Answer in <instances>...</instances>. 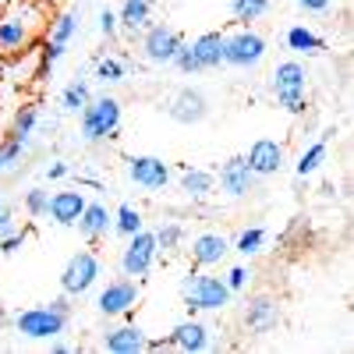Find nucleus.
Returning <instances> with one entry per match:
<instances>
[{"label":"nucleus","instance_id":"1","mask_svg":"<svg viewBox=\"0 0 354 354\" xmlns=\"http://www.w3.org/2000/svg\"><path fill=\"white\" fill-rule=\"evenodd\" d=\"M71 322V298L61 294L53 298L50 305H32L15 315V330L25 337V340H53L68 330Z\"/></svg>","mask_w":354,"mask_h":354},{"label":"nucleus","instance_id":"2","mask_svg":"<svg viewBox=\"0 0 354 354\" xmlns=\"http://www.w3.org/2000/svg\"><path fill=\"white\" fill-rule=\"evenodd\" d=\"M43 21V8L25 0V4H15L0 15V53L4 57H18L28 53V46L36 43V28Z\"/></svg>","mask_w":354,"mask_h":354},{"label":"nucleus","instance_id":"3","mask_svg":"<svg viewBox=\"0 0 354 354\" xmlns=\"http://www.w3.org/2000/svg\"><path fill=\"white\" fill-rule=\"evenodd\" d=\"M181 298H185V312H188V315H198V312H223V308L234 301V290L227 287L223 277L192 270V273L181 280Z\"/></svg>","mask_w":354,"mask_h":354},{"label":"nucleus","instance_id":"4","mask_svg":"<svg viewBox=\"0 0 354 354\" xmlns=\"http://www.w3.org/2000/svg\"><path fill=\"white\" fill-rule=\"evenodd\" d=\"M78 131L88 145H100V142H110L121 135V100L103 93V96H93L82 113H78Z\"/></svg>","mask_w":354,"mask_h":354},{"label":"nucleus","instance_id":"5","mask_svg":"<svg viewBox=\"0 0 354 354\" xmlns=\"http://www.w3.org/2000/svg\"><path fill=\"white\" fill-rule=\"evenodd\" d=\"M270 88L283 113L301 117L308 110V71L301 61H280L270 75Z\"/></svg>","mask_w":354,"mask_h":354},{"label":"nucleus","instance_id":"6","mask_svg":"<svg viewBox=\"0 0 354 354\" xmlns=\"http://www.w3.org/2000/svg\"><path fill=\"white\" fill-rule=\"evenodd\" d=\"M266 50H270L266 36L255 32L252 25H245V28H238V32H227V39H223V64L238 68V71H255L266 61Z\"/></svg>","mask_w":354,"mask_h":354},{"label":"nucleus","instance_id":"7","mask_svg":"<svg viewBox=\"0 0 354 354\" xmlns=\"http://www.w3.org/2000/svg\"><path fill=\"white\" fill-rule=\"evenodd\" d=\"M142 301V283L135 277H113L100 294H96V312L106 315V319H124L138 308Z\"/></svg>","mask_w":354,"mask_h":354},{"label":"nucleus","instance_id":"8","mask_svg":"<svg viewBox=\"0 0 354 354\" xmlns=\"http://www.w3.org/2000/svg\"><path fill=\"white\" fill-rule=\"evenodd\" d=\"M156 255H160L156 234L142 227L138 234H131L128 245L121 248V259H117V266H121V273H124V277L145 280V277H149V270L156 266Z\"/></svg>","mask_w":354,"mask_h":354},{"label":"nucleus","instance_id":"9","mask_svg":"<svg viewBox=\"0 0 354 354\" xmlns=\"http://www.w3.org/2000/svg\"><path fill=\"white\" fill-rule=\"evenodd\" d=\"M103 277V266H100V255L96 252H78L68 259L64 273H61V290L68 294V298H82V294H88Z\"/></svg>","mask_w":354,"mask_h":354},{"label":"nucleus","instance_id":"10","mask_svg":"<svg viewBox=\"0 0 354 354\" xmlns=\"http://www.w3.org/2000/svg\"><path fill=\"white\" fill-rule=\"evenodd\" d=\"M167 117L174 124H202L205 117H209V96L202 93V88L195 85H181V88H174V96L167 100Z\"/></svg>","mask_w":354,"mask_h":354},{"label":"nucleus","instance_id":"11","mask_svg":"<svg viewBox=\"0 0 354 354\" xmlns=\"http://www.w3.org/2000/svg\"><path fill=\"white\" fill-rule=\"evenodd\" d=\"M181 32L170 25H149V28H142V57L149 64H170L174 61V53L181 50Z\"/></svg>","mask_w":354,"mask_h":354},{"label":"nucleus","instance_id":"12","mask_svg":"<svg viewBox=\"0 0 354 354\" xmlns=\"http://www.w3.org/2000/svg\"><path fill=\"white\" fill-rule=\"evenodd\" d=\"M216 181H220V188H223L227 198H245V195L255 192V181H259V177L252 174V167L245 163V156H230V160L220 163Z\"/></svg>","mask_w":354,"mask_h":354},{"label":"nucleus","instance_id":"13","mask_svg":"<svg viewBox=\"0 0 354 354\" xmlns=\"http://www.w3.org/2000/svg\"><path fill=\"white\" fill-rule=\"evenodd\" d=\"M280 326V305L273 294H255L245 301V330L255 337H266Z\"/></svg>","mask_w":354,"mask_h":354},{"label":"nucleus","instance_id":"14","mask_svg":"<svg viewBox=\"0 0 354 354\" xmlns=\"http://www.w3.org/2000/svg\"><path fill=\"white\" fill-rule=\"evenodd\" d=\"M245 163L252 167L255 177H273V174L283 170L287 153H283V145L277 138H255L248 145V153H245Z\"/></svg>","mask_w":354,"mask_h":354},{"label":"nucleus","instance_id":"15","mask_svg":"<svg viewBox=\"0 0 354 354\" xmlns=\"http://www.w3.org/2000/svg\"><path fill=\"white\" fill-rule=\"evenodd\" d=\"M128 177L145 192H163L170 185V167L160 156H128Z\"/></svg>","mask_w":354,"mask_h":354},{"label":"nucleus","instance_id":"16","mask_svg":"<svg viewBox=\"0 0 354 354\" xmlns=\"http://www.w3.org/2000/svg\"><path fill=\"white\" fill-rule=\"evenodd\" d=\"M170 347L174 351H185V354H198V351H209V347H216L213 344V337H209V326L205 322H198L195 315H188V319H181L177 326L170 330Z\"/></svg>","mask_w":354,"mask_h":354},{"label":"nucleus","instance_id":"17","mask_svg":"<svg viewBox=\"0 0 354 354\" xmlns=\"http://www.w3.org/2000/svg\"><path fill=\"white\" fill-rule=\"evenodd\" d=\"M192 262L198 270H209V266H220L230 255V238H223L220 230H205L198 238H192Z\"/></svg>","mask_w":354,"mask_h":354},{"label":"nucleus","instance_id":"18","mask_svg":"<svg viewBox=\"0 0 354 354\" xmlns=\"http://www.w3.org/2000/svg\"><path fill=\"white\" fill-rule=\"evenodd\" d=\"M85 195L78 192V188H71V192H53L50 195V205H46V216L57 223V227H75V220L82 216V209H85Z\"/></svg>","mask_w":354,"mask_h":354},{"label":"nucleus","instance_id":"19","mask_svg":"<svg viewBox=\"0 0 354 354\" xmlns=\"http://www.w3.org/2000/svg\"><path fill=\"white\" fill-rule=\"evenodd\" d=\"M75 227H78V234L85 241H100V238H106V234L113 230V213L106 209L103 202H85V209L75 220Z\"/></svg>","mask_w":354,"mask_h":354},{"label":"nucleus","instance_id":"20","mask_svg":"<svg viewBox=\"0 0 354 354\" xmlns=\"http://www.w3.org/2000/svg\"><path fill=\"white\" fill-rule=\"evenodd\" d=\"M145 340H149V337H145V330L138 326V322H124V326L106 330L103 351H110V354H142Z\"/></svg>","mask_w":354,"mask_h":354},{"label":"nucleus","instance_id":"21","mask_svg":"<svg viewBox=\"0 0 354 354\" xmlns=\"http://www.w3.org/2000/svg\"><path fill=\"white\" fill-rule=\"evenodd\" d=\"M223 39H227V32H202L198 39L188 43L198 71H216L223 64Z\"/></svg>","mask_w":354,"mask_h":354},{"label":"nucleus","instance_id":"22","mask_svg":"<svg viewBox=\"0 0 354 354\" xmlns=\"http://www.w3.org/2000/svg\"><path fill=\"white\" fill-rule=\"evenodd\" d=\"M117 25L124 28V32H142V28L153 25V0H121V8H117Z\"/></svg>","mask_w":354,"mask_h":354},{"label":"nucleus","instance_id":"23","mask_svg":"<svg viewBox=\"0 0 354 354\" xmlns=\"http://www.w3.org/2000/svg\"><path fill=\"white\" fill-rule=\"evenodd\" d=\"M283 43H287L290 53H305V57H315V53L326 50V39H322L315 28H308V25H290L283 32Z\"/></svg>","mask_w":354,"mask_h":354},{"label":"nucleus","instance_id":"24","mask_svg":"<svg viewBox=\"0 0 354 354\" xmlns=\"http://www.w3.org/2000/svg\"><path fill=\"white\" fill-rule=\"evenodd\" d=\"M337 131L330 128V131H322V138L319 142H312L308 149L301 153V160H298V167H294V174H298V181H305V177H312L322 163H326V153H330V138H333Z\"/></svg>","mask_w":354,"mask_h":354},{"label":"nucleus","instance_id":"25","mask_svg":"<svg viewBox=\"0 0 354 354\" xmlns=\"http://www.w3.org/2000/svg\"><path fill=\"white\" fill-rule=\"evenodd\" d=\"M216 188V174L213 170H198V167H181V192L192 195V198H205V195H213Z\"/></svg>","mask_w":354,"mask_h":354},{"label":"nucleus","instance_id":"26","mask_svg":"<svg viewBox=\"0 0 354 354\" xmlns=\"http://www.w3.org/2000/svg\"><path fill=\"white\" fill-rule=\"evenodd\" d=\"M36 124H39V106L36 103H25V106H18V113H15V121H11V138H18L21 145H28L32 142V131H36Z\"/></svg>","mask_w":354,"mask_h":354},{"label":"nucleus","instance_id":"27","mask_svg":"<svg viewBox=\"0 0 354 354\" xmlns=\"http://www.w3.org/2000/svg\"><path fill=\"white\" fill-rule=\"evenodd\" d=\"M270 4H273V0H227L230 18L238 25H252V21L266 18V15H270Z\"/></svg>","mask_w":354,"mask_h":354},{"label":"nucleus","instance_id":"28","mask_svg":"<svg viewBox=\"0 0 354 354\" xmlns=\"http://www.w3.org/2000/svg\"><path fill=\"white\" fill-rule=\"evenodd\" d=\"M145 227V216L138 205L124 202V205H117V213H113V230L121 234V238H131V234H138Z\"/></svg>","mask_w":354,"mask_h":354},{"label":"nucleus","instance_id":"29","mask_svg":"<svg viewBox=\"0 0 354 354\" xmlns=\"http://www.w3.org/2000/svg\"><path fill=\"white\" fill-rule=\"evenodd\" d=\"M75 32H78V15H75V11H61V15L50 18V36H46V43L68 46Z\"/></svg>","mask_w":354,"mask_h":354},{"label":"nucleus","instance_id":"30","mask_svg":"<svg viewBox=\"0 0 354 354\" xmlns=\"http://www.w3.org/2000/svg\"><path fill=\"white\" fill-rule=\"evenodd\" d=\"M88 100H93V88H88V82L75 78V82L64 85V93H61V110H64V113H82V106H85Z\"/></svg>","mask_w":354,"mask_h":354},{"label":"nucleus","instance_id":"31","mask_svg":"<svg viewBox=\"0 0 354 354\" xmlns=\"http://www.w3.org/2000/svg\"><path fill=\"white\" fill-rule=\"evenodd\" d=\"M266 245V230L262 227H245L238 238L230 241V252H241V255H259Z\"/></svg>","mask_w":354,"mask_h":354},{"label":"nucleus","instance_id":"32","mask_svg":"<svg viewBox=\"0 0 354 354\" xmlns=\"http://www.w3.org/2000/svg\"><path fill=\"white\" fill-rule=\"evenodd\" d=\"M153 234H156V245H160V252H177V248L185 245V238H188L185 223H160Z\"/></svg>","mask_w":354,"mask_h":354},{"label":"nucleus","instance_id":"33","mask_svg":"<svg viewBox=\"0 0 354 354\" xmlns=\"http://www.w3.org/2000/svg\"><path fill=\"white\" fill-rule=\"evenodd\" d=\"M124 75H128L124 57H100L96 61V78L100 82H124Z\"/></svg>","mask_w":354,"mask_h":354},{"label":"nucleus","instance_id":"34","mask_svg":"<svg viewBox=\"0 0 354 354\" xmlns=\"http://www.w3.org/2000/svg\"><path fill=\"white\" fill-rule=\"evenodd\" d=\"M21 153H25V145H21L18 138L0 142V174H11V170L21 163Z\"/></svg>","mask_w":354,"mask_h":354},{"label":"nucleus","instance_id":"35","mask_svg":"<svg viewBox=\"0 0 354 354\" xmlns=\"http://www.w3.org/2000/svg\"><path fill=\"white\" fill-rule=\"evenodd\" d=\"M46 205H50V192L46 188H28L25 192V213L32 220H43L46 216Z\"/></svg>","mask_w":354,"mask_h":354},{"label":"nucleus","instance_id":"36","mask_svg":"<svg viewBox=\"0 0 354 354\" xmlns=\"http://www.w3.org/2000/svg\"><path fill=\"white\" fill-rule=\"evenodd\" d=\"M170 64L181 71V75H202L198 64H195V57H192V50H188V43H181V50L174 53V61H170Z\"/></svg>","mask_w":354,"mask_h":354},{"label":"nucleus","instance_id":"37","mask_svg":"<svg viewBox=\"0 0 354 354\" xmlns=\"http://www.w3.org/2000/svg\"><path fill=\"white\" fill-rule=\"evenodd\" d=\"M25 241H28V230H15V234H8V238L0 241V255H15V252H21Z\"/></svg>","mask_w":354,"mask_h":354},{"label":"nucleus","instance_id":"38","mask_svg":"<svg viewBox=\"0 0 354 354\" xmlns=\"http://www.w3.org/2000/svg\"><path fill=\"white\" fill-rule=\"evenodd\" d=\"M248 277H252V273L245 270V266H234V270H230V273H227L223 280H227V287H230L234 294H238V290H245V283H248Z\"/></svg>","mask_w":354,"mask_h":354},{"label":"nucleus","instance_id":"39","mask_svg":"<svg viewBox=\"0 0 354 354\" xmlns=\"http://www.w3.org/2000/svg\"><path fill=\"white\" fill-rule=\"evenodd\" d=\"M117 28H121V25H117V11L103 8V11H100V32H103L106 39H113V36H117Z\"/></svg>","mask_w":354,"mask_h":354},{"label":"nucleus","instance_id":"40","mask_svg":"<svg viewBox=\"0 0 354 354\" xmlns=\"http://www.w3.org/2000/svg\"><path fill=\"white\" fill-rule=\"evenodd\" d=\"M294 4H298L305 15H326V11L337 4V0H294Z\"/></svg>","mask_w":354,"mask_h":354},{"label":"nucleus","instance_id":"41","mask_svg":"<svg viewBox=\"0 0 354 354\" xmlns=\"http://www.w3.org/2000/svg\"><path fill=\"white\" fill-rule=\"evenodd\" d=\"M64 53H68V46H61V43H46V50H43V68H53Z\"/></svg>","mask_w":354,"mask_h":354},{"label":"nucleus","instance_id":"42","mask_svg":"<svg viewBox=\"0 0 354 354\" xmlns=\"http://www.w3.org/2000/svg\"><path fill=\"white\" fill-rule=\"evenodd\" d=\"M15 230H18V220H15V213L4 205V209H0V241H4L8 234H15Z\"/></svg>","mask_w":354,"mask_h":354},{"label":"nucleus","instance_id":"43","mask_svg":"<svg viewBox=\"0 0 354 354\" xmlns=\"http://www.w3.org/2000/svg\"><path fill=\"white\" fill-rule=\"evenodd\" d=\"M68 174H71V167H68L64 160H57V163H50V167H46V177H50V181H64Z\"/></svg>","mask_w":354,"mask_h":354},{"label":"nucleus","instance_id":"44","mask_svg":"<svg viewBox=\"0 0 354 354\" xmlns=\"http://www.w3.org/2000/svg\"><path fill=\"white\" fill-rule=\"evenodd\" d=\"M50 351H53V354H71L75 347H71V344H64V340H57V337H53V340H50Z\"/></svg>","mask_w":354,"mask_h":354},{"label":"nucleus","instance_id":"45","mask_svg":"<svg viewBox=\"0 0 354 354\" xmlns=\"http://www.w3.org/2000/svg\"><path fill=\"white\" fill-rule=\"evenodd\" d=\"M4 322H8V312H4V308H0V326H4Z\"/></svg>","mask_w":354,"mask_h":354},{"label":"nucleus","instance_id":"46","mask_svg":"<svg viewBox=\"0 0 354 354\" xmlns=\"http://www.w3.org/2000/svg\"><path fill=\"white\" fill-rule=\"evenodd\" d=\"M0 75H4V53H0Z\"/></svg>","mask_w":354,"mask_h":354},{"label":"nucleus","instance_id":"47","mask_svg":"<svg viewBox=\"0 0 354 354\" xmlns=\"http://www.w3.org/2000/svg\"><path fill=\"white\" fill-rule=\"evenodd\" d=\"M0 209H4V198H0Z\"/></svg>","mask_w":354,"mask_h":354},{"label":"nucleus","instance_id":"48","mask_svg":"<svg viewBox=\"0 0 354 354\" xmlns=\"http://www.w3.org/2000/svg\"><path fill=\"white\" fill-rule=\"evenodd\" d=\"M0 4H11V0H0Z\"/></svg>","mask_w":354,"mask_h":354}]
</instances>
